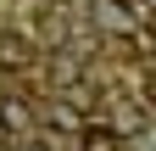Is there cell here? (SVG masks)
Here are the masks:
<instances>
[{"mask_svg":"<svg viewBox=\"0 0 156 151\" xmlns=\"http://www.w3.org/2000/svg\"><path fill=\"white\" fill-rule=\"evenodd\" d=\"M50 123H56V129H78V134H84V123L73 118V106H50Z\"/></svg>","mask_w":156,"mask_h":151,"instance_id":"2","label":"cell"},{"mask_svg":"<svg viewBox=\"0 0 156 151\" xmlns=\"http://www.w3.org/2000/svg\"><path fill=\"white\" fill-rule=\"evenodd\" d=\"M84 151H117V134H112V129H101V123H84Z\"/></svg>","mask_w":156,"mask_h":151,"instance_id":"1","label":"cell"}]
</instances>
